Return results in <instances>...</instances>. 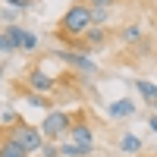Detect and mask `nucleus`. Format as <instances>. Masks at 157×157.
I'll list each match as a JSON object with an SVG mask.
<instances>
[{
	"mask_svg": "<svg viewBox=\"0 0 157 157\" xmlns=\"http://www.w3.org/2000/svg\"><path fill=\"white\" fill-rule=\"evenodd\" d=\"M91 10L78 0V3H72L66 13L60 16V22H57V38L60 41H69V44H78L82 41V35L91 29Z\"/></svg>",
	"mask_w": 157,
	"mask_h": 157,
	"instance_id": "1",
	"label": "nucleus"
},
{
	"mask_svg": "<svg viewBox=\"0 0 157 157\" xmlns=\"http://www.w3.org/2000/svg\"><path fill=\"white\" fill-rule=\"evenodd\" d=\"M6 135L16 141V145H19L25 154H38V151L44 148V135H41V129L32 126V123H25V120H22V123H16Z\"/></svg>",
	"mask_w": 157,
	"mask_h": 157,
	"instance_id": "2",
	"label": "nucleus"
},
{
	"mask_svg": "<svg viewBox=\"0 0 157 157\" xmlns=\"http://www.w3.org/2000/svg\"><path fill=\"white\" fill-rule=\"evenodd\" d=\"M72 120H75V113H69V110H50V113L44 116V123L38 126V129H41L44 141H54V138H63V135L69 132Z\"/></svg>",
	"mask_w": 157,
	"mask_h": 157,
	"instance_id": "3",
	"label": "nucleus"
},
{
	"mask_svg": "<svg viewBox=\"0 0 157 157\" xmlns=\"http://www.w3.org/2000/svg\"><path fill=\"white\" fill-rule=\"evenodd\" d=\"M54 57L63 60L66 66H72L78 75H94L98 72V63L91 60L88 54H78V50H54Z\"/></svg>",
	"mask_w": 157,
	"mask_h": 157,
	"instance_id": "4",
	"label": "nucleus"
},
{
	"mask_svg": "<svg viewBox=\"0 0 157 157\" xmlns=\"http://www.w3.org/2000/svg\"><path fill=\"white\" fill-rule=\"evenodd\" d=\"M25 88H29V91H35V94L50 98V94L57 91V78H54V75H47L44 69H32L29 75H25Z\"/></svg>",
	"mask_w": 157,
	"mask_h": 157,
	"instance_id": "5",
	"label": "nucleus"
},
{
	"mask_svg": "<svg viewBox=\"0 0 157 157\" xmlns=\"http://www.w3.org/2000/svg\"><path fill=\"white\" fill-rule=\"evenodd\" d=\"M66 138L72 141V145H94V129L88 126L85 113H75V120H72V126H69Z\"/></svg>",
	"mask_w": 157,
	"mask_h": 157,
	"instance_id": "6",
	"label": "nucleus"
},
{
	"mask_svg": "<svg viewBox=\"0 0 157 157\" xmlns=\"http://www.w3.org/2000/svg\"><path fill=\"white\" fill-rule=\"evenodd\" d=\"M110 29H107V25H91V29L82 35V44L88 47V50H98V47H104V44H107L110 41Z\"/></svg>",
	"mask_w": 157,
	"mask_h": 157,
	"instance_id": "7",
	"label": "nucleus"
},
{
	"mask_svg": "<svg viewBox=\"0 0 157 157\" xmlns=\"http://www.w3.org/2000/svg\"><path fill=\"white\" fill-rule=\"evenodd\" d=\"M132 113H135V101L132 98H120V101L107 104V116L110 120H129Z\"/></svg>",
	"mask_w": 157,
	"mask_h": 157,
	"instance_id": "8",
	"label": "nucleus"
},
{
	"mask_svg": "<svg viewBox=\"0 0 157 157\" xmlns=\"http://www.w3.org/2000/svg\"><path fill=\"white\" fill-rule=\"evenodd\" d=\"M3 38H6L10 50H22V38H25V29H22V25H6V29H3Z\"/></svg>",
	"mask_w": 157,
	"mask_h": 157,
	"instance_id": "9",
	"label": "nucleus"
},
{
	"mask_svg": "<svg viewBox=\"0 0 157 157\" xmlns=\"http://www.w3.org/2000/svg\"><path fill=\"white\" fill-rule=\"evenodd\" d=\"M0 157H29V154H25V151L16 145V141H13V138L3 132V138H0Z\"/></svg>",
	"mask_w": 157,
	"mask_h": 157,
	"instance_id": "10",
	"label": "nucleus"
},
{
	"mask_svg": "<svg viewBox=\"0 0 157 157\" xmlns=\"http://www.w3.org/2000/svg\"><path fill=\"white\" fill-rule=\"evenodd\" d=\"M60 154H66V157H88V154H94V145H72V141H66V145L60 148Z\"/></svg>",
	"mask_w": 157,
	"mask_h": 157,
	"instance_id": "11",
	"label": "nucleus"
},
{
	"mask_svg": "<svg viewBox=\"0 0 157 157\" xmlns=\"http://www.w3.org/2000/svg\"><path fill=\"white\" fill-rule=\"evenodd\" d=\"M116 38H120L123 44H138L141 41V29L138 25H123V29L116 32Z\"/></svg>",
	"mask_w": 157,
	"mask_h": 157,
	"instance_id": "12",
	"label": "nucleus"
},
{
	"mask_svg": "<svg viewBox=\"0 0 157 157\" xmlns=\"http://www.w3.org/2000/svg\"><path fill=\"white\" fill-rule=\"evenodd\" d=\"M120 151H126V154H138V151H141V138L132 135V132L120 135Z\"/></svg>",
	"mask_w": 157,
	"mask_h": 157,
	"instance_id": "13",
	"label": "nucleus"
},
{
	"mask_svg": "<svg viewBox=\"0 0 157 157\" xmlns=\"http://www.w3.org/2000/svg\"><path fill=\"white\" fill-rule=\"evenodd\" d=\"M82 3H85L91 13H113L116 0H82Z\"/></svg>",
	"mask_w": 157,
	"mask_h": 157,
	"instance_id": "14",
	"label": "nucleus"
},
{
	"mask_svg": "<svg viewBox=\"0 0 157 157\" xmlns=\"http://www.w3.org/2000/svg\"><path fill=\"white\" fill-rule=\"evenodd\" d=\"M38 44H41V38H38L35 32H29V29H25V38H22V50H25V54H35V50H38Z\"/></svg>",
	"mask_w": 157,
	"mask_h": 157,
	"instance_id": "15",
	"label": "nucleus"
},
{
	"mask_svg": "<svg viewBox=\"0 0 157 157\" xmlns=\"http://www.w3.org/2000/svg\"><path fill=\"white\" fill-rule=\"evenodd\" d=\"M22 94H25L29 104H35V107H50V101H47L44 94H35V91H29V88H22Z\"/></svg>",
	"mask_w": 157,
	"mask_h": 157,
	"instance_id": "16",
	"label": "nucleus"
},
{
	"mask_svg": "<svg viewBox=\"0 0 157 157\" xmlns=\"http://www.w3.org/2000/svg\"><path fill=\"white\" fill-rule=\"evenodd\" d=\"M135 88H138V94L141 98H145V101H151V94H154V82H148V78H138V82H135Z\"/></svg>",
	"mask_w": 157,
	"mask_h": 157,
	"instance_id": "17",
	"label": "nucleus"
},
{
	"mask_svg": "<svg viewBox=\"0 0 157 157\" xmlns=\"http://www.w3.org/2000/svg\"><path fill=\"white\" fill-rule=\"evenodd\" d=\"M16 123H22L16 110H6L3 116H0V126H6V132H10V129H13V126H16Z\"/></svg>",
	"mask_w": 157,
	"mask_h": 157,
	"instance_id": "18",
	"label": "nucleus"
},
{
	"mask_svg": "<svg viewBox=\"0 0 157 157\" xmlns=\"http://www.w3.org/2000/svg\"><path fill=\"white\" fill-rule=\"evenodd\" d=\"M0 22H3V29L6 25H16V10H0Z\"/></svg>",
	"mask_w": 157,
	"mask_h": 157,
	"instance_id": "19",
	"label": "nucleus"
},
{
	"mask_svg": "<svg viewBox=\"0 0 157 157\" xmlns=\"http://www.w3.org/2000/svg\"><path fill=\"white\" fill-rule=\"evenodd\" d=\"M6 3H10V6H16L19 13H29V10L35 6V0H6Z\"/></svg>",
	"mask_w": 157,
	"mask_h": 157,
	"instance_id": "20",
	"label": "nucleus"
},
{
	"mask_svg": "<svg viewBox=\"0 0 157 157\" xmlns=\"http://www.w3.org/2000/svg\"><path fill=\"white\" fill-rule=\"evenodd\" d=\"M41 154H44V157H60V148L54 145V141H44V148H41Z\"/></svg>",
	"mask_w": 157,
	"mask_h": 157,
	"instance_id": "21",
	"label": "nucleus"
},
{
	"mask_svg": "<svg viewBox=\"0 0 157 157\" xmlns=\"http://www.w3.org/2000/svg\"><path fill=\"white\" fill-rule=\"evenodd\" d=\"M0 54H13L10 44H6V38H3V32H0Z\"/></svg>",
	"mask_w": 157,
	"mask_h": 157,
	"instance_id": "22",
	"label": "nucleus"
},
{
	"mask_svg": "<svg viewBox=\"0 0 157 157\" xmlns=\"http://www.w3.org/2000/svg\"><path fill=\"white\" fill-rule=\"evenodd\" d=\"M148 126H151V132H157V113H151V116H148Z\"/></svg>",
	"mask_w": 157,
	"mask_h": 157,
	"instance_id": "23",
	"label": "nucleus"
},
{
	"mask_svg": "<svg viewBox=\"0 0 157 157\" xmlns=\"http://www.w3.org/2000/svg\"><path fill=\"white\" fill-rule=\"evenodd\" d=\"M148 104H151V107H157V88H154V94H151V101H148Z\"/></svg>",
	"mask_w": 157,
	"mask_h": 157,
	"instance_id": "24",
	"label": "nucleus"
},
{
	"mask_svg": "<svg viewBox=\"0 0 157 157\" xmlns=\"http://www.w3.org/2000/svg\"><path fill=\"white\" fill-rule=\"evenodd\" d=\"M0 78H3V66H0Z\"/></svg>",
	"mask_w": 157,
	"mask_h": 157,
	"instance_id": "25",
	"label": "nucleus"
},
{
	"mask_svg": "<svg viewBox=\"0 0 157 157\" xmlns=\"http://www.w3.org/2000/svg\"><path fill=\"white\" fill-rule=\"evenodd\" d=\"M154 113H157V107H154Z\"/></svg>",
	"mask_w": 157,
	"mask_h": 157,
	"instance_id": "26",
	"label": "nucleus"
},
{
	"mask_svg": "<svg viewBox=\"0 0 157 157\" xmlns=\"http://www.w3.org/2000/svg\"><path fill=\"white\" fill-rule=\"evenodd\" d=\"M154 157H157V154H154Z\"/></svg>",
	"mask_w": 157,
	"mask_h": 157,
	"instance_id": "27",
	"label": "nucleus"
}]
</instances>
